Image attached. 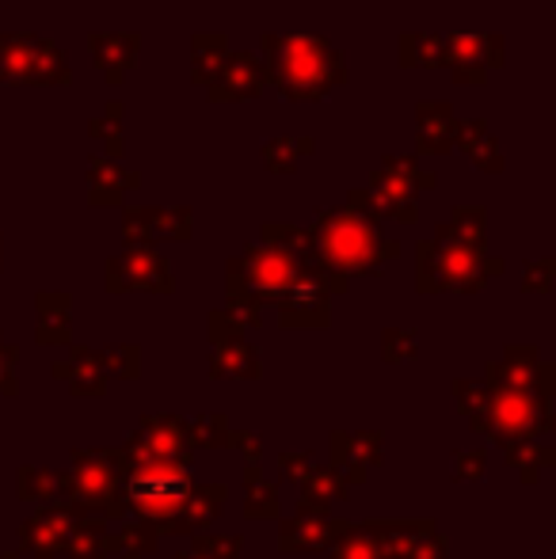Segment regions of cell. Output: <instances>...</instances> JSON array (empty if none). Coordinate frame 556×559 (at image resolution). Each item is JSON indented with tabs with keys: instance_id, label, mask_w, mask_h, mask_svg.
Wrapping results in <instances>:
<instances>
[{
	"instance_id": "obj_1",
	"label": "cell",
	"mask_w": 556,
	"mask_h": 559,
	"mask_svg": "<svg viewBox=\"0 0 556 559\" xmlns=\"http://www.w3.org/2000/svg\"><path fill=\"white\" fill-rule=\"evenodd\" d=\"M556 366L542 361L537 346H507L504 358L488 366L484 415L476 435L499 449L519 442H542L556 430Z\"/></svg>"
},
{
	"instance_id": "obj_2",
	"label": "cell",
	"mask_w": 556,
	"mask_h": 559,
	"mask_svg": "<svg viewBox=\"0 0 556 559\" xmlns=\"http://www.w3.org/2000/svg\"><path fill=\"white\" fill-rule=\"evenodd\" d=\"M263 81L289 104H317L347 84V53L324 35H263Z\"/></svg>"
},
{
	"instance_id": "obj_3",
	"label": "cell",
	"mask_w": 556,
	"mask_h": 559,
	"mask_svg": "<svg viewBox=\"0 0 556 559\" xmlns=\"http://www.w3.org/2000/svg\"><path fill=\"white\" fill-rule=\"evenodd\" d=\"M312 240V259L324 274L340 282L351 278H370V274H381V266L389 259L401 255V243L389 240L381 233V225L366 222V217L351 214V210H320L312 217L309 228Z\"/></svg>"
},
{
	"instance_id": "obj_4",
	"label": "cell",
	"mask_w": 556,
	"mask_h": 559,
	"mask_svg": "<svg viewBox=\"0 0 556 559\" xmlns=\"http://www.w3.org/2000/svg\"><path fill=\"white\" fill-rule=\"evenodd\" d=\"M54 499L73 514H99L127 522L130 507L122 495V453L115 445H84L69 453V468L54 472Z\"/></svg>"
},
{
	"instance_id": "obj_5",
	"label": "cell",
	"mask_w": 556,
	"mask_h": 559,
	"mask_svg": "<svg viewBox=\"0 0 556 559\" xmlns=\"http://www.w3.org/2000/svg\"><path fill=\"white\" fill-rule=\"evenodd\" d=\"M507 271L499 255H488L476 243L461 240H419L416 248V286L419 294H481L492 278Z\"/></svg>"
},
{
	"instance_id": "obj_6",
	"label": "cell",
	"mask_w": 556,
	"mask_h": 559,
	"mask_svg": "<svg viewBox=\"0 0 556 559\" xmlns=\"http://www.w3.org/2000/svg\"><path fill=\"white\" fill-rule=\"evenodd\" d=\"M312 259L309 255H289L282 248L256 240L240 251L237 259L225 263V301H240V305H256V309H275L279 297L286 294L297 282L301 266Z\"/></svg>"
},
{
	"instance_id": "obj_7",
	"label": "cell",
	"mask_w": 556,
	"mask_h": 559,
	"mask_svg": "<svg viewBox=\"0 0 556 559\" xmlns=\"http://www.w3.org/2000/svg\"><path fill=\"white\" fill-rule=\"evenodd\" d=\"M194 487L191 461H122V495L130 514L161 530Z\"/></svg>"
},
{
	"instance_id": "obj_8",
	"label": "cell",
	"mask_w": 556,
	"mask_h": 559,
	"mask_svg": "<svg viewBox=\"0 0 556 559\" xmlns=\"http://www.w3.org/2000/svg\"><path fill=\"white\" fill-rule=\"evenodd\" d=\"M73 69L58 43L31 31H0V88H69Z\"/></svg>"
},
{
	"instance_id": "obj_9",
	"label": "cell",
	"mask_w": 556,
	"mask_h": 559,
	"mask_svg": "<svg viewBox=\"0 0 556 559\" xmlns=\"http://www.w3.org/2000/svg\"><path fill=\"white\" fill-rule=\"evenodd\" d=\"M438 183L435 171H427L412 153H386L381 164L370 171V183L366 191L378 202L381 222H401V225H416L419 222V194L430 191Z\"/></svg>"
},
{
	"instance_id": "obj_10",
	"label": "cell",
	"mask_w": 556,
	"mask_h": 559,
	"mask_svg": "<svg viewBox=\"0 0 556 559\" xmlns=\"http://www.w3.org/2000/svg\"><path fill=\"white\" fill-rule=\"evenodd\" d=\"M347 286L351 282L332 278V274L320 271L317 259H309L294 286L279 297L275 305L279 328H294V332H301V328H328L332 324V297L347 294Z\"/></svg>"
},
{
	"instance_id": "obj_11",
	"label": "cell",
	"mask_w": 556,
	"mask_h": 559,
	"mask_svg": "<svg viewBox=\"0 0 556 559\" xmlns=\"http://www.w3.org/2000/svg\"><path fill=\"white\" fill-rule=\"evenodd\" d=\"M122 461H194L187 419L171 412L141 415L130 442L119 449Z\"/></svg>"
},
{
	"instance_id": "obj_12",
	"label": "cell",
	"mask_w": 556,
	"mask_h": 559,
	"mask_svg": "<svg viewBox=\"0 0 556 559\" xmlns=\"http://www.w3.org/2000/svg\"><path fill=\"white\" fill-rule=\"evenodd\" d=\"M104 286L107 294H130V289L171 294L176 278H171V263L156 248H127L104 263Z\"/></svg>"
},
{
	"instance_id": "obj_13",
	"label": "cell",
	"mask_w": 556,
	"mask_h": 559,
	"mask_svg": "<svg viewBox=\"0 0 556 559\" xmlns=\"http://www.w3.org/2000/svg\"><path fill=\"white\" fill-rule=\"evenodd\" d=\"M446 58L442 69H450L453 84H473L481 88L492 69H504V35H442Z\"/></svg>"
},
{
	"instance_id": "obj_14",
	"label": "cell",
	"mask_w": 556,
	"mask_h": 559,
	"mask_svg": "<svg viewBox=\"0 0 556 559\" xmlns=\"http://www.w3.org/2000/svg\"><path fill=\"white\" fill-rule=\"evenodd\" d=\"M194 210L191 206H127L122 210V240L127 248H156L161 240H191Z\"/></svg>"
},
{
	"instance_id": "obj_15",
	"label": "cell",
	"mask_w": 556,
	"mask_h": 559,
	"mask_svg": "<svg viewBox=\"0 0 556 559\" xmlns=\"http://www.w3.org/2000/svg\"><path fill=\"white\" fill-rule=\"evenodd\" d=\"M263 92H268L263 66L248 50H229L222 66L214 69V76L206 81V96L214 104H248V99H260Z\"/></svg>"
},
{
	"instance_id": "obj_16",
	"label": "cell",
	"mask_w": 556,
	"mask_h": 559,
	"mask_svg": "<svg viewBox=\"0 0 556 559\" xmlns=\"http://www.w3.org/2000/svg\"><path fill=\"white\" fill-rule=\"evenodd\" d=\"M386 559H446V537L435 522H370Z\"/></svg>"
},
{
	"instance_id": "obj_17",
	"label": "cell",
	"mask_w": 556,
	"mask_h": 559,
	"mask_svg": "<svg viewBox=\"0 0 556 559\" xmlns=\"http://www.w3.org/2000/svg\"><path fill=\"white\" fill-rule=\"evenodd\" d=\"M328 449H332V468L340 472L351 487L366 484V476L381 464L378 430H335Z\"/></svg>"
},
{
	"instance_id": "obj_18",
	"label": "cell",
	"mask_w": 556,
	"mask_h": 559,
	"mask_svg": "<svg viewBox=\"0 0 556 559\" xmlns=\"http://www.w3.org/2000/svg\"><path fill=\"white\" fill-rule=\"evenodd\" d=\"M461 118L446 99H419L416 104V160L419 156H450L458 145Z\"/></svg>"
},
{
	"instance_id": "obj_19",
	"label": "cell",
	"mask_w": 556,
	"mask_h": 559,
	"mask_svg": "<svg viewBox=\"0 0 556 559\" xmlns=\"http://www.w3.org/2000/svg\"><path fill=\"white\" fill-rule=\"evenodd\" d=\"M73 510L66 507H38L27 522L20 525V556H54V552H66L69 545V533H73Z\"/></svg>"
},
{
	"instance_id": "obj_20",
	"label": "cell",
	"mask_w": 556,
	"mask_h": 559,
	"mask_svg": "<svg viewBox=\"0 0 556 559\" xmlns=\"http://www.w3.org/2000/svg\"><path fill=\"white\" fill-rule=\"evenodd\" d=\"M88 53H92V66L104 73L107 84H122L130 69L138 66L141 35L138 31H92Z\"/></svg>"
},
{
	"instance_id": "obj_21",
	"label": "cell",
	"mask_w": 556,
	"mask_h": 559,
	"mask_svg": "<svg viewBox=\"0 0 556 559\" xmlns=\"http://www.w3.org/2000/svg\"><path fill=\"white\" fill-rule=\"evenodd\" d=\"M225 499H229V487L225 484H194L187 502L161 525L156 533H206V525H214L225 510Z\"/></svg>"
},
{
	"instance_id": "obj_22",
	"label": "cell",
	"mask_w": 556,
	"mask_h": 559,
	"mask_svg": "<svg viewBox=\"0 0 556 559\" xmlns=\"http://www.w3.org/2000/svg\"><path fill=\"white\" fill-rule=\"evenodd\" d=\"M351 522L332 514H294L279 525L282 552H309V548H332L347 533Z\"/></svg>"
},
{
	"instance_id": "obj_23",
	"label": "cell",
	"mask_w": 556,
	"mask_h": 559,
	"mask_svg": "<svg viewBox=\"0 0 556 559\" xmlns=\"http://www.w3.org/2000/svg\"><path fill=\"white\" fill-rule=\"evenodd\" d=\"M54 377L69 384L73 396H104L107 381H111V366H107L104 350H88V346H73L69 361H54Z\"/></svg>"
},
{
	"instance_id": "obj_24",
	"label": "cell",
	"mask_w": 556,
	"mask_h": 559,
	"mask_svg": "<svg viewBox=\"0 0 556 559\" xmlns=\"http://www.w3.org/2000/svg\"><path fill=\"white\" fill-rule=\"evenodd\" d=\"M214 350H210V377L222 381H256L263 377V358H260V346L248 343V335H222V338H210Z\"/></svg>"
},
{
	"instance_id": "obj_25",
	"label": "cell",
	"mask_w": 556,
	"mask_h": 559,
	"mask_svg": "<svg viewBox=\"0 0 556 559\" xmlns=\"http://www.w3.org/2000/svg\"><path fill=\"white\" fill-rule=\"evenodd\" d=\"M141 187V171L122 168L119 160H104V156H88V202L92 206H122L130 191Z\"/></svg>"
},
{
	"instance_id": "obj_26",
	"label": "cell",
	"mask_w": 556,
	"mask_h": 559,
	"mask_svg": "<svg viewBox=\"0 0 556 559\" xmlns=\"http://www.w3.org/2000/svg\"><path fill=\"white\" fill-rule=\"evenodd\" d=\"M35 338L43 346L73 343V297L61 289L35 297Z\"/></svg>"
},
{
	"instance_id": "obj_27",
	"label": "cell",
	"mask_w": 556,
	"mask_h": 559,
	"mask_svg": "<svg viewBox=\"0 0 556 559\" xmlns=\"http://www.w3.org/2000/svg\"><path fill=\"white\" fill-rule=\"evenodd\" d=\"M351 499V484L332 468V464H317L309 479L301 484V499H297V514H328L335 502Z\"/></svg>"
},
{
	"instance_id": "obj_28",
	"label": "cell",
	"mask_w": 556,
	"mask_h": 559,
	"mask_svg": "<svg viewBox=\"0 0 556 559\" xmlns=\"http://www.w3.org/2000/svg\"><path fill=\"white\" fill-rule=\"evenodd\" d=\"M453 153H465L481 171H504V148H499V138L484 118H469V122L458 126Z\"/></svg>"
},
{
	"instance_id": "obj_29",
	"label": "cell",
	"mask_w": 556,
	"mask_h": 559,
	"mask_svg": "<svg viewBox=\"0 0 556 559\" xmlns=\"http://www.w3.org/2000/svg\"><path fill=\"white\" fill-rule=\"evenodd\" d=\"M66 552L69 559H107L111 556V522L99 514H76Z\"/></svg>"
},
{
	"instance_id": "obj_30",
	"label": "cell",
	"mask_w": 556,
	"mask_h": 559,
	"mask_svg": "<svg viewBox=\"0 0 556 559\" xmlns=\"http://www.w3.org/2000/svg\"><path fill=\"white\" fill-rule=\"evenodd\" d=\"M446 58V38L430 35V31H404L397 38V61L401 69H442Z\"/></svg>"
},
{
	"instance_id": "obj_31",
	"label": "cell",
	"mask_w": 556,
	"mask_h": 559,
	"mask_svg": "<svg viewBox=\"0 0 556 559\" xmlns=\"http://www.w3.org/2000/svg\"><path fill=\"white\" fill-rule=\"evenodd\" d=\"M312 153H317V141L312 138L279 133V138L263 141V164H268V171H275V176H294Z\"/></svg>"
},
{
	"instance_id": "obj_32",
	"label": "cell",
	"mask_w": 556,
	"mask_h": 559,
	"mask_svg": "<svg viewBox=\"0 0 556 559\" xmlns=\"http://www.w3.org/2000/svg\"><path fill=\"white\" fill-rule=\"evenodd\" d=\"M122 115H127V104L122 99H111L104 107V115H96L88 122V138L99 145L104 160H119L127 153V133H122Z\"/></svg>"
},
{
	"instance_id": "obj_33",
	"label": "cell",
	"mask_w": 556,
	"mask_h": 559,
	"mask_svg": "<svg viewBox=\"0 0 556 559\" xmlns=\"http://www.w3.org/2000/svg\"><path fill=\"white\" fill-rule=\"evenodd\" d=\"M225 53H229V35L225 31H199V35H191V81L206 88V81L225 61Z\"/></svg>"
},
{
	"instance_id": "obj_34",
	"label": "cell",
	"mask_w": 556,
	"mask_h": 559,
	"mask_svg": "<svg viewBox=\"0 0 556 559\" xmlns=\"http://www.w3.org/2000/svg\"><path fill=\"white\" fill-rule=\"evenodd\" d=\"M245 491L248 518H279V487L263 476L260 464H245Z\"/></svg>"
},
{
	"instance_id": "obj_35",
	"label": "cell",
	"mask_w": 556,
	"mask_h": 559,
	"mask_svg": "<svg viewBox=\"0 0 556 559\" xmlns=\"http://www.w3.org/2000/svg\"><path fill=\"white\" fill-rule=\"evenodd\" d=\"M156 545H161V533L134 514L119 525V533H111V552H119L122 559H141L153 552Z\"/></svg>"
},
{
	"instance_id": "obj_36",
	"label": "cell",
	"mask_w": 556,
	"mask_h": 559,
	"mask_svg": "<svg viewBox=\"0 0 556 559\" xmlns=\"http://www.w3.org/2000/svg\"><path fill=\"white\" fill-rule=\"evenodd\" d=\"M328 552H332V559H386V552H381V540H378V533H374L370 522H351L347 533H343Z\"/></svg>"
},
{
	"instance_id": "obj_37",
	"label": "cell",
	"mask_w": 556,
	"mask_h": 559,
	"mask_svg": "<svg viewBox=\"0 0 556 559\" xmlns=\"http://www.w3.org/2000/svg\"><path fill=\"white\" fill-rule=\"evenodd\" d=\"M484 228H488V214L481 206H458L442 225L435 228V236L446 240H461V243H476L484 248Z\"/></svg>"
},
{
	"instance_id": "obj_38",
	"label": "cell",
	"mask_w": 556,
	"mask_h": 559,
	"mask_svg": "<svg viewBox=\"0 0 556 559\" xmlns=\"http://www.w3.org/2000/svg\"><path fill=\"white\" fill-rule=\"evenodd\" d=\"M499 453H504V461L511 464V468H519V472H522V479H527V484H534L537 472H542V468H553V464H556V449H553L549 442L504 445Z\"/></svg>"
},
{
	"instance_id": "obj_39",
	"label": "cell",
	"mask_w": 556,
	"mask_h": 559,
	"mask_svg": "<svg viewBox=\"0 0 556 559\" xmlns=\"http://www.w3.org/2000/svg\"><path fill=\"white\" fill-rule=\"evenodd\" d=\"M187 435H191V449H233V427L225 412H202L194 415V423H187Z\"/></svg>"
},
{
	"instance_id": "obj_40",
	"label": "cell",
	"mask_w": 556,
	"mask_h": 559,
	"mask_svg": "<svg viewBox=\"0 0 556 559\" xmlns=\"http://www.w3.org/2000/svg\"><path fill=\"white\" fill-rule=\"evenodd\" d=\"M15 495L27 502H43L50 507L54 502V472L50 468H38V464H23L15 472Z\"/></svg>"
},
{
	"instance_id": "obj_41",
	"label": "cell",
	"mask_w": 556,
	"mask_h": 559,
	"mask_svg": "<svg viewBox=\"0 0 556 559\" xmlns=\"http://www.w3.org/2000/svg\"><path fill=\"white\" fill-rule=\"evenodd\" d=\"M419 354V332L416 328H386L381 332V358L389 366H401V361H412Z\"/></svg>"
},
{
	"instance_id": "obj_42",
	"label": "cell",
	"mask_w": 556,
	"mask_h": 559,
	"mask_svg": "<svg viewBox=\"0 0 556 559\" xmlns=\"http://www.w3.org/2000/svg\"><path fill=\"white\" fill-rule=\"evenodd\" d=\"M317 472V456H312V449H294V453H279V476L289 479V484L301 487L305 479Z\"/></svg>"
},
{
	"instance_id": "obj_43",
	"label": "cell",
	"mask_w": 556,
	"mask_h": 559,
	"mask_svg": "<svg viewBox=\"0 0 556 559\" xmlns=\"http://www.w3.org/2000/svg\"><path fill=\"white\" fill-rule=\"evenodd\" d=\"M556 282V259L545 255V259H534V263H527V271H522V294H549Z\"/></svg>"
},
{
	"instance_id": "obj_44",
	"label": "cell",
	"mask_w": 556,
	"mask_h": 559,
	"mask_svg": "<svg viewBox=\"0 0 556 559\" xmlns=\"http://www.w3.org/2000/svg\"><path fill=\"white\" fill-rule=\"evenodd\" d=\"M453 479H484L488 472V449H453Z\"/></svg>"
},
{
	"instance_id": "obj_45",
	"label": "cell",
	"mask_w": 556,
	"mask_h": 559,
	"mask_svg": "<svg viewBox=\"0 0 556 559\" xmlns=\"http://www.w3.org/2000/svg\"><path fill=\"white\" fill-rule=\"evenodd\" d=\"M107 354V366H111V377H127L134 381L141 373V350L138 346H115V350H104Z\"/></svg>"
},
{
	"instance_id": "obj_46",
	"label": "cell",
	"mask_w": 556,
	"mask_h": 559,
	"mask_svg": "<svg viewBox=\"0 0 556 559\" xmlns=\"http://www.w3.org/2000/svg\"><path fill=\"white\" fill-rule=\"evenodd\" d=\"M15 361L20 350L0 335V396H20V381H15Z\"/></svg>"
},
{
	"instance_id": "obj_47",
	"label": "cell",
	"mask_w": 556,
	"mask_h": 559,
	"mask_svg": "<svg viewBox=\"0 0 556 559\" xmlns=\"http://www.w3.org/2000/svg\"><path fill=\"white\" fill-rule=\"evenodd\" d=\"M233 449L245 453V464H260L263 461V445L252 430H233Z\"/></svg>"
},
{
	"instance_id": "obj_48",
	"label": "cell",
	"mask_w": 556,
	"mask_h": 559,
	"mask_svg": "<svg viewBox=\"0 0 556 559\" xmlns=\"http://www.w3.org/2000/svg\"><path fill=\"white\" fill-rule=\"evenodd\" d=\"M176 559H210V556H202V552H194V548H187V552H179Z\"/></svg>"
},
{
	"instance_id": "obj_49",
	"label": "cell",
	"mask_w": 556,
	"mask_h": 559,
	"mask_svg": "<svg viewBox=\"0 0 556 559\" xmlns=\"http://www.w3.org/2000/svg\"><path fill=\"white\" fill-rule=\"evenodd\" d=\"M0 559H20V552H4ZM43 559H50V556H43Z\"/></svg>"
}]
</instances>
